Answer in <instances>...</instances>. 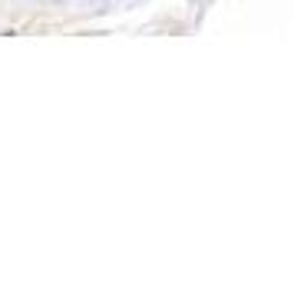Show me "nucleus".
Masks as SVG:
<instances>
[]
</instances>
